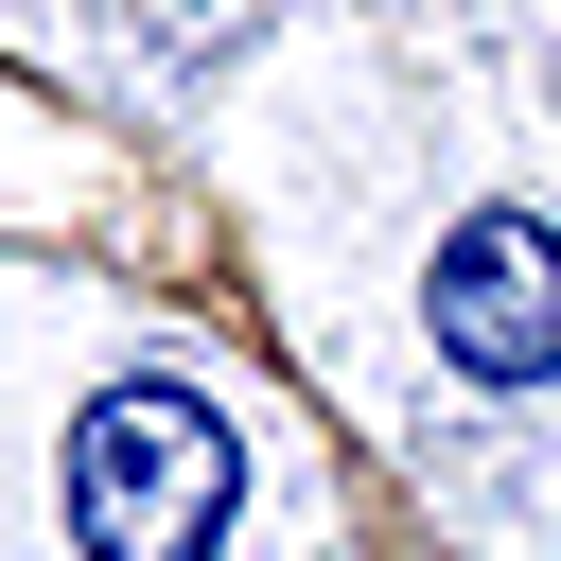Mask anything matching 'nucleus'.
<instances>
[{
	"label": "nucleus",
	"mask_w": 561,
	"mask_h": 561,
	"mask_svg": "<svg viewBox=\"0 0 561 561\" xmlns=\"http://www.w3.org/2000/svg\"><path fill=\"white\" fill-rule=\"evenodd\" d=\"M245 526V438L193 386H105L70 421V543L88 561H228Z\"/></svg>",
	"instance_id": "f257e3e1"
},
{
	"label": "nucleus",
	"mask_w": 561,
	"mask_h": 561,
	"mask_svg": "<svg viewBox=\"0 0 561 561\" xmlns=\"http://www.w3.org/2000/svg\"><path fill=\"white\" fill-rule=\"evenodd\" d=\"M421 333H438L473 386H543V368H561V228L473 210V228L438 245V280H421Z\"/></svg>",
	"instance_id": "f03ea898"
}]
</instances>
